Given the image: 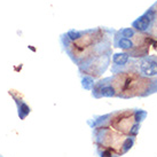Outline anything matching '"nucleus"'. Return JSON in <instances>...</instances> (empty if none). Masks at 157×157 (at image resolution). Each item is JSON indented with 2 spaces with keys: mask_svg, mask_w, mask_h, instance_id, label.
I'll list each match as a JSON object with an SVG mask.
<instances>
[{
  "mask_svg": "<svg viewBox=\"0 0 157 157\" xmlns=\"http://www.w3.org/2000/svg\"><path fill=\"white\" fill-rule=\"evenodd\" d=\"M108 80L107 78L103 80H100L98 84L94 85L93 87V96L99 99V98H113V96H117V91L115 86H113L111 84L107 83Z\"/></svg>",
  "mask_w": 157,
  "mask_h": 157,
  "instance_id": "f257e3e1",
  "label": "nucleus"
},
{
  "mask_svg": "<svg viewBox=\"0 0 157 157\" xmlns=\"http://www.w3.org/2000/svg\"><path fill=\"white\" fill-rule=\"evenodd\" d=\"M140 75L146 77L157 76V59L154 56L142 57L138 63Z\"/></svg>",
  "mask_w": 157,
  "mask_h": 157,
  "instance_id": "f03ea898",
  "label": "nucleus"
},
{
  "mask_svg": "<svg viewBox=\"0 0 157 157\" xmlns=\"http://www.w3.org/2000/svg\"><path fill=\"white\" fill-rule=\"evenodd\" d=\"M132 28H134L139 32H147L151 28V18L149 17L148 14L144 13L132 23Z\"/></svg>",
  "mask_w": 157,
  "mask_h": 157,
  "instance_id": "7ed1b4c3",
  "label": "nucleus"
},
{
  "mask_svg": "<svg viewBox=\"0 0 157 157\" xmlns=\"http://www.w3.org/2000/svg\"><path fill=\"white\" fill-rule=\"evenodd\" d=\"M128 61H130V54H127V53H116V54H113V72L117 69V68L125 67L127 63H128Z\"/></svg>",
  "mask_w": 157,
  "mask_h": 157,
  "instance_id": "20e7f679",
  "label": "nucleus"
},
{
  "mask_svg": "<svg viewBox=\"0 0 157 157\" xmlns=\"http://www.w3.org/2000/svg\"><path fill=\"white\" fill-rule=\"evenodd\" d=\"M113 45L115 47L121 48V49H125V51H130L133 49L134 44L130 38H124V37H119V36H115V39H113Z\"/></svg>",
  "mask_w": 157,
  "mask_h": 157,
  "instance_id": "39448f33",
  "label": "nucleus"
},
{
  "mask_svg": "<svg viewBox=\"0 0 157 157\" xmlns=\"http://www.w3.org/2000/svg\"><path fill=\"white\" fill-rule=\"evenodd\" d=\"M134 141H135V136H133V135H128L127 138H125L122 144V154H126L133 147Z\"/></svg>",
  "mask_w": 157,
  "mask_h": 157,
  "instance_id": "423d86ee",
  "label": "nucleus"
},
{
  "mask_svg": "<svg viewBox=\"0 0 157 157\" xmlns=\"http://www.w3.org/2000/svg\"><path fill=\"white\" fill-rule=\"evenodd\" d=\"M85 33L84 31H78V30H75V29H72V30H69L68 32H67V38L70 40V41H76V40L80 39L82 37H83V35Z\"/></svg>",
  "mask_w": 157,
  "mask_h": 157,
  "instance_id": "0eeeda50",
  "label": "nucleus"
},
{
  "mask_svg": "<svg viewBox=\"0 0 157 157\" xmlns=\"http://www.w3.org/2000/svg\"><path fill=\"white\" fill-rule=\"evenodd\" d=\"M94 78L91 77V76H84V78L82 79V86H83L85 90H87V91H91L93 90L94 87Z\"/></svg>",
  "mask_w": 157,
  "mask_h": 157,
  "instance_id": "6e6552de",
  "label": "nucleus"
},
{
  "mask_svg": "<svg viewBox=\"0 0 157 157\" xmlns=\"http://www.w3.org/2000/svg\"><path fill=\"white\" fill-rule=\"evenodd\" d=\"M117 35L122 36L124 38H132V37H134L135 31L133 28H125V29H122V30L118 31Z\"/></svg>",
  "mask_w": 157,
  "mask_h": 157,
  "instance_id": "1a4fd4ad",
  "label": "nucleus"
},
{
  "mask_svg": "<svg viewBox=\"0 0 157 157\" xmlns=\"http://www.w3.org/2000/svg\"><path fill=\"white\" fill-rule=\"evenodd\" d=\"M146 117H147V111L141 110V109L134 110V121H135V123H141Z\"/></svg>",
  "mask_w": 157,
  "mask_h": 157,
  "instance_id": "9d476101",
  "label": "nucleus"
},
{
  "mask_svg": "<svg viewBox=\"0 0 157 157\" xmlns=\"http://www.w3.org/2000/svg\"><path fill=\"white\" fill-rule=\"evenodd\" d=\"M29 113H30V108L25 103H21V105L18 107V116L21 117V119H24L29 115Z\"/></svg>",
  "mask_w": 157,
  "mask_h": 157,
  "instance_id": "9b49d317",
  "label": "nucleus"
}]
</instances>
